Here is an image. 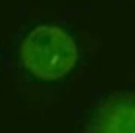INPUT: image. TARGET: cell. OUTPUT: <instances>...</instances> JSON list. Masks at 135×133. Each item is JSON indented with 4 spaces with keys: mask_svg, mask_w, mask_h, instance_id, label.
Returning a JSON list of instances; mask_svg holds the SVG:
<instances>
[{
    "mask_svg": "<svg viewBox=\"0 0 135 133\" xmlns=\"http://www.w3.org/2000/svg\"><path fill=\"white\" fill-rule=\"evenodd\" d=\"M83 133H135V91H114L95 104Z\"/></svg>",
    "mask_w": 135,
    "mask_h": 133,
    "instance_id": "2",
    "label": "cell"
},
{
    "mask_svg": "<svg viewBox=\"0 0 135 133\" xmlns=\"http://www.w3.org/2000/svg\"><path fill=\"white\" fill-rule=\"evenodd\" d=\"M20 60L27 73L41 81H60L79 62L73 37L60 25L33 27L20 45Z\"/></svg>",
    "mask_w": 135,
    "mask_h": 133,
    "instance_id": "1",
    "label": "cell"
}]
</instances>
